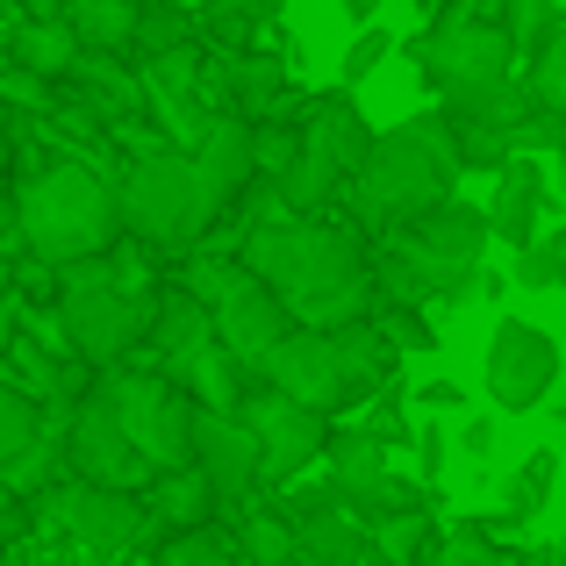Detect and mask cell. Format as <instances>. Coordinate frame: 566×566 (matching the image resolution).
<instances>
[{"label": "cell", "instance_id": "1", "mask_svg": "<svg viewBox=\"0 0 566 566\" xmlns=\"http://www.w3.org/2000/svg\"><path fill=\"white\" fill-rule=\"evenodd\" d=\"M237 265L259 287H273V302L302 331H331V323H352L374 308V259L345 222H316V216L244 222Z\"/></svg>", "mask_w": 566, "mask_h": 566}, {"label": "cell", "instance_id": "2", "mask_svg": "<svg viewBox=\"0 0 566 566\" xmlns=\"http://www.w3.org/2000/svg\"><path fill=\"white\" fill-rule=\"evenodd\" d=\"M14 237L36 265H80V259H108L123 244V216H115V180L94 172L86 158H51L29 166L14 180Z\"/></svg>", "mask_w": 566, "mask_h": 566}, {"label": "cell", "instance_id": "3", "mask_svg": "<svg viewBox=\"0 0 566 566\" xmlns=\"http://www.w3.org/2000/svg\"><path fill=\"white\" fill-rule=\"evenodd\" d=\"M352 208H359L366 230H395V222L423 216V208H438L444 193H459V137L452 123H444L438 108L409 115V123L395 129H374V144H366V158L352 166Z\"/></svg>", "mask_w": 566, "mask_h": 566}, {"label": "cell", "instance_id": "4", "mask_svg": "<svg viewBox=\"0 0 566 566\" xmlns=\"http://www.w3.org/2000/svg\"><path fill=\"white\" fill-rule=\"evenodd\" d=\"M115 216H123V237L144 251H187L208 230L180 144H166V137L137 144V158L115 172Z\"/></svg>", "mask_w": 566, "mask_h": 566}, {"label": "cell", "instance_id": "5", "mask_svg": "<svg viewBox=\"0 0 566 566\" xmlns=\"http://www.w3.org/2000/svg\"><path fill=\"white\" fill-rule=\"evenodd\" d=\"M51 316L65 331V352L80 366H94V374L123 366L144 345V302L108 280V259L51 265Z\"/></svg>", "mask_w": 566, "mask_h": 566}, {"label": "cell", "instance_id": "6", "mask_svg": "<svg viewBox=\"0 0 566 566\" xmlns=\"http://www.w3.org/2000/svg\"><path fill=\"white\" fill-rule=\"evenodd\" d=\"M366 144H374V123L359 115V101H352V86H337V94L308 101L302 115V144H294V166L280 172V201H287V216H316V208H331L337 193H345L352 166L366 158Z\"/></svg>", "mask_w": 566, "mask_h": 566}, {"label": "cell", "instance_id": "7", "mask_svg": "<svg viewBox=\"0 0 566 566\" xmlns=\"http://www.w3.org/2000/svg\"><path fill=\"white\" fill-rule=\"evenodd\" d=\"M180 287L216 316V345L230 352L237 366H251V374H259V359L273 352V337L294 331V316L273 302V287H259V280H251L237 259H222V251H201V259L180 273Z\"/></svg>", "mask_w": 566, "mask_h": 566}, {"label": "cell", "instance_id": "8", "mask_svg": "<svg viewBox=\"0 0 566 566\" xmlns=\"http://www.w3.org/2000/svg\"><path fill=\"white\" fill-rule=\"evenodd\" d=\"M43 510H51V524L65 531L80 553L94 559H123V553H151L166 531L151 524V510H144L137 488H94V481H65V488H43Z\"/></svg>", "mask_w": 566, "mask_h": 566}, {"label": "cell", "instance_id": "9", "mask_svg": "<svg viewBox=\"0 0 566 566\" xmlns=\"http://www.w3.org/2000/svg\"><path fill=\"white\" fill-rule=\"evenodd\" d=\"M101 387H108L115 409H123V430H129V444H137L144 473L187 467V452H193V401H187L180 380H172V374H123V366H108Z\"/></svg>", "mask_w": 566, "mask_h": 566}, {"label": "cell", "instance_id": "10", "mask_svg": "<svg viewBox=\"0 0 566 566\" xmlns=\"http://www.w3.org/2000/svg\"><path fill=\"white\" fill-rule=\"evenodd\" d=\"M57 452H65L72 481H94V488H144V481H151L144 459H137V444H129V430H123V409H115L108 387H80V395L65 401Z\"/></svg>", "mask_w": 566, "mask_h": 566}, {"label": "cell", "instance_id": "11", "mask_svg": "<svg viewBox=\"0 0 566 566\" xmlns=\"http://www.w3.org/2000/svg\"><path fill=\"white\" fill-rule=\"evenodd\" d=\"M323 459H331V473H323L331 495L345 502L359 524H374V516H387V510H416V502H430L423 481H409V473L387 467V444L366 423H331Z\"/></svg>", "mask_w": 566, "mask_h": 566}, {"label": "cell", "instance_id": "12", "mask_svg": "<svg viewBox=\"0 0 566 566\" xmlns=\"http://www.w3.org/2000/svg\"><path fill=\"white\" fill-rule=\"evenodd\" d=\"M230 416L251 430V438H259V488L302 481V473L323 459V438H331V416H316V409H302V401H287L280 387H265V380H251L244 401H237Z\"/></svg>", "mask_w": 566, "mask_h": 566}, {"label": "cell", "instance_id": "13", "mask_svg": "<svg viewBox=\"0 0 566 566\" xmlns=\"http://www.w3.org/2000/svg\"><path fill=\"white\" fill-rule=\"evenodd\" d=\"M409 57L423 65V86L438 101L495 86V80L516 72V51H510V36H502V22H430L423 36L409 43Z\"/></svg>", "mask_w": 566, "mask_h": 566}, {"label": "cell", "instance_id": "14", "mask_svg": "<svg viewBox=\"0 0 566 566\" xmlns=\"http://www.w3.org/2000/svg\"><path fill=\"white\" fill-rule=\"evenodd\" d=\"M553 380H559V345L538 331V323L502 316L495 337H488V366H481L488 401H495L502 416H524V409H538V401L553 395Z\"/></svg>", "mask_w": 566, "mask_h": 566}, {"label": "cell", "instance_id": "15", "mask_svg": "<svg viewBox=\"0 0 566 566\" xmlns=\"http://www.w3.org/2000/svg\"><path fill=\"white\" fill-rule=\"evenodd\" d=\"M187 467L208 481L216 510H244V502L259 495V438H251L237 416H222V409H193V452H187Z\"/></svg>", "mask_w": 566, "mask_h": 566}, {"label": "cell", "instance_id": "16", "mask_svg": "<svg viewBox=\"0 0 566 566\" xmlns=\"http://www.w3.org/2000/svg\"><path fill=\"white\" fill-rule=\"evenodd\" d=\"M187 172H193V193H201L208 222L244 201V187L259 180V172H251V123L244 115H208L201 137L187 144Z\"/></svg>", "mask_w": 566, "mask_h": 566}, {"label": "cell", "instance_id": "17", "mask_svg": "<svg viewBox=\"0 0 566 566\" xmlns=\"http://www.w3.org/2000/svg\"><path fill=\"white\" fill-rule=\"evenodd\" d=\"M251 380L280 387L287 401H302V409H316V416H345V387H337L331 337H323V331H302V323H294L287 337H273V352L259 359Z\"/></svg>", "mask_w": 566, "mask_h": 566}, {"label": "cell", "instance_id": "18", "mask_svg": "<svg viewBox=\"0 0 566 566\" xmlns=\"http://www.w3.org/2000/svg\"><path fill=\"white\" fill-rule=\"evenodd\" d=\"M481 216H488V237H502L510 251H524L531 237H538V222H545V172H538V158L531 151L502 158L495 193L481 201Z\"/></svg>", "mask_w": 566, "mask_h": 566}, {"label": "cell", "instance_id": "19", "mask_svg": "<svg viewBox=\"0 0 566 566\" xmlns=\"http://www.w3.org/2000/svg\"><path fill=\"white\" fill-rule=\"evenodd\" d=\"M144 345L158 352V374H180L201 345H216V316L172 280V287H158L151 302H144Z\"/></svg>", "mask_w": 566, "mask_h": 566}, {"label": "cell", "instance_id": "20", "mask_svg": "<svg viewBox=\"0 0 566 566\" xmlns=\"http://www.w3.org/2000/svg\"><path fill=\"white\" fill-rule=\"evenodd\" d=\"M331 366H337V387H345V409H359V401H374L387 380H395V359L401 352L387 345V337L374 331L366 316H352V323H331Z\"/></svg>", "mask_w": 566, "mask_h": 566}, {"label": "cell", "instance_id": "21", "mask_svg": "<svg viewBox=\"0 0 566 566\" xmlns=\"http://www.w3.org/2000/svg\"><path fill=\"white\" fill-rule=\"evenodd\" d=\"M57 86H72V94H80L108 129H123L129 115H144L137 72H129V57H115V51H80V57H72V72H65Z\"/></svg>", "mask_w": 566, "mask_h": 566}, {"label": "cell", "instance_id": "22", "mask_svg": "<svg viewBox=\"0 0 566 566\" xmlns=\"http://www.w3.org/2000/svg\"><path fill=\"white\" fill-rule=\"evenodd\" d=\"M222 72H230V115H244V123L287 115V65L273 51H222Z\"/></svg>", "mask_w": 566, "mask_h": 566}, {"label": "cell", "instance_id": "23", "mask_svg": "<svg viewBox=\"0 0 566 566\" xmlns=\"http://www.w3.org/2000/svg\"><path fill=\"white\" fill-rule=\"evenodd\" d=\"M72 57H80V36L65 29V14H22L8 29V65L14 72H36V80H65Z\"/></svg>", "mask_w": 566, "mask_h": 566}, {"label": "cell", "instance_id": "24", "mask_svg": "<svg viewBox=\"0 0 566 566\" xmlns=\"http://www.w3.org/2000/svg\"><path fill=\"white\" fill-rule=\"evenodd\" d=\"M144 510H151L158 531H193V524H216V495H208V481L193 467H172V473H151V481L137 488Z\"/></svg>", "mask_w": 566, "mask_h": 566}, {"label": "cell", "instance_id": "25", "mask_svg": "<svg viewBox=\"0 0 566 566\" xmlns=\"http://www.w3.org/2000/svg\"><path fill=\"white\" fill-rule=\"evenodd\" d=\"M172 380L187 387L193 409H222V416H230L237 401H244V387H251V366H237L222 345H201V352H193V359H187Z\"/></svg>", "mask_w": 566, "mask_h": 566}, {"label": "cell", "instance_id": "26", "mask_svg": "<svg viewBox=\"0 0 566 566\" xmlns=\"http://www.w3.org/2000/svg\"><path fill=\"white\" fill-rule=\"evenodd\" d=\"M65 29L80 36V51H115L129 57V36H137V0H57Z\"/></svg>", "mask_w": 566, "mask_h": 566}, {"label": "cell", "instance_id": "27", "mask_svg": "<svg viewBox=\"0 0 566 566\" xmlns=\"http://www.w3.org/2000/svg\"><path fill=\"white\" fill-rule=\"evenodd\" d=\"M237 566H294V524L280 510H237V538H230Z\"/></svg>", "mask_w": 566, "mask_h": 566}, {"label": "cell", "instance_id": "28", "mask_svg": "<svg viewBox=\"0 0 566 566\" xmlns=\"http://www.w3.org/2000/svg\"><path fill=\"white\" fill-rule=\"evenodd\" d=\"M172 43H201V14H193V0H137L129 57H137V51H172Z\"/></svg>", "mask_w": 566, "mask_h": 566}, {"label": "cell", "instance_id": "29", "mask_svg": "<svg viewBox=\"0 0 566 566\" xmlns=\"http://www.w3.org/2000/svg\"><path fill=\"white\" fill-rule=\"evenodd\" d=\"M430 538H438V524H430V502L374 516V559H380V566H416Z\"/></svg>", "mask_w": 566, "mask_h": 566}, {"label": "cell", "instance_id": "30", "mask_svg": "<svg viewBox=\"0 0 566 566\" xmlns=\"http://www.w3.org/2000/svg\"><path fill=\"white\" fill-rule=\"evenodd\" d=\"M553 473H559V452H553V444H538V452L502 481V524H531V516L545 510V495H553Z\"/></svg>", "mask_w": 566, "mask_h": 566}, {"label": "cell", "instance_id": "31", "mask_svg": "<svg viewBox=\"0 0 566 566\" xmlns=\"http://www.w3.org/2000/svg\"><path fill=\"white\" fill-rule=\"evenodd\" d=\"M151 566H237L222 524H193V531H166L151 545Z\"/></svg>", "mask_w": 566, "mask_h": 566}, {"label": "cell", "instance_id": "32", "mask_svg": "<svg viewBox=\"0 0 566 566\" xmlns=\"http://www.w3.org/2000/svg\"><path fill=\"white\" fill-rule=\"evenodd\" d=\"M366 323H374V331H380L395 352H409V359L438 352V331H430V308H416V302H374V308H366Z\"/></svg>", "mask_w": 566, "mask_h": 566}, {"label": "cell", "instance_id": "33", "mask_svg": "<svg viewBox=\"0 0 566 566\" xmlns=\"http://www.w3.org/2000/svg\"><path fill=\"white\" fill-rule=\"evenodd\" d=\"M416 566H510V553L488 538V524H459V531H444V538H430Z\"/></svg>", "mask_w": 566, "mask_h": 566}, {"label": "cell", "instance_id": "34", "mask_svg": "<svg viewBox=\"0 0 566 566\" xmlns=\"http://www.w3.org/2000/svg\"><path fill=\"white\" fill-rule=\"evenodd\" d=\"M524 86H531V101H538V108L566 115V22H559L553 36H545L538 51L524 57Z\"/></svg>", "mask_w": 566, "mask_h": 566}, {"label": "cell", "instance_id": "35", "mask_svg": "<svg viewBox=\"0 0 566 566\" xmlns=\"http://www.w3.org/2000/svg\"><path fill=\"white\" fill-rule=\"evenodd\" d=\"M553 29H559V0H502V36H510L516 65H524Z\"/></svg>", "mask_w": 566, "mask_h": 566}, {"label": "cell", "instance_id": "36", "mask_svg": "<svg viewBox=\"0 0 566 566\" xmlns=\"http://www.w3.org/2000/svg\"><path fill=\"white\" fill-rule=\"evenodd\" d=\"M36 430H43V401H29L14 380H0V467H8Z\"/></svg>", "mask_w": 566, "mask_h": 566}, {"label": "cell", "instance_id": "37", "mask_svg": "<svg viewBox=\"0 0 566 566\" xmlns=\"http://www.w3.org/2000/svg\"><path fill=\"white\" fill-rule=\"evenodd\" d=\"M516 287H566V230L531 237L516 251Z\"/></svg>", "mask_w": 566, "mask_h": 566}, {"label": "cell", "instance_id": "38", "mask_svg": "<svg viewBox=\"0 0 566 566\" xmlns=\"http://www.w3.org/2000/svg\"><path fill=\"white\" fill-rule=\"evenodd\" d=\"M387 51H395V36H387L380 22H366L359 36H352V51H345V86H366L387 65Z\"/></svg>", "mask_w": 566, "mask_h": 566}, {"label": "cell", "instance_id": "39", "mask_svg": "<svg viewBox=\"0 0 566 566\" xmlns=\"http://www.w3.org/2000/svg\"><path fill=\"white\" fill-rule=\"evenodd\" d=\"M51 94H57V86L51 80H36V72H0V101H8V115H36V123H43V115H51Z\"/></svg>", "mask_w": 566, "mask_h": 566}, {"label": "cell", "instance_id": "40", "mask_svg": "<svg viewBox=\"0 0 566 566\" xmlns=\"http://www.w3.org/2000/svg\"><path fill=\"white\" fill-rule=\"evenodd\" d=\"M488 444H495V423H488V416L459 430V452H467V459H488Z\"/></svg>", "mask_w": 566, "mask_h": 566}, {"label": "cell", "instance_id": "41", "mask_svg": "<svg viewBox=\"0 0 566 566\" xmlns=\"http://www.w3.org/2000/svg\"><path fill=\"white\" fill-rule=\"evenodd\" d=\"M8 172H14V115L0 101V187H8Z\"/></svg>", "mask_w": 566, "mask_h": 566}, {"label": "cell", "instance_id": "42", "mask_svg": "<svg viewBox=\"0 0 566 566\" xmlns=\"http://www.w3.org/2000/svg\"><path fill=\"white\" fill-rule=\"evenodd\" d=\"M467 401V387H452V380H430L423 387V409H459Z\"/></svg>", "mask_w": 566, "mask_h": 566}, {"label": "cell", "instance_id": "43", "mask_svg": "<svg viewBox=\"0 0 566 566\" xmlns=\"http://www.w3.org/2000/svg\"><path fill=\"white\" fill-rule=\"evenodd\" d=\"M14 308H22V302H14L8 273H0V352H8V337H14Z\"/></svg>", "mask_w": 566, "mask_h": 566}, {"label": "cell", "instance_id": "44", "mask_svg": "<svg viewBox=\"0 0 566 566\" xmlns=\"http://www.w3.org/2000/svg\"><path fill=\"white\" fill-rule=\"evenodd\" d=\"M14 516H22V502H14V495H8V481H0V538L14 531Z\"/></svg>", "mask_w": 566, "mask_h": 566}, {"label": "cell", "instance_id": "45", "mask_svg": "<svg viewBox=\"0 0 566 566\" xmlns=\"http://www.w3.org/2000/svg\"><path fill=\"white\" fill-rule=\"evenodd\" d=\"M0 251H22V237H14V216H8V201H0Z\"/></svg>", "mask_w": 566, "mask_h": 566}, {"label": "cell", "instance_id": "46", "mask_svg": "<svg viewBox=\"0 0 566 566\" xmlns=\"http://www.w3.org/2000/svg\"><path fill=\"white\" fill-rule=\"evenodd\" d=\"M345 14H352V22L366 29V22H374V14H380V0H345Z\"/></svg>", "mask_w": 566, "mask_h": 566}, {"label": "cell", "instance_id": "47", "mask_svg": "<svg viewBox=\"0 0 566 566\" xmlns=\"http://www.w3.org/2000/svg\"><path fill=\"white\" fill-rule=\"evenodd\" d=\"M545 559H553V566H566V531H559V545H553V553H545Z\"/></svg>", "mask_w": 566, "mask_h": 566}, {"label": "cell", "instance_id": "48", "mask_svg": "<svg viewBox=\"0 0 566 566\" xmlns=\"http://www.w3.org/2000/svg\"><path fill=\"white\" fill-rule=\"evenodd\" d=\"M559 180H566V144H559Z\"/></svg>", "mask_w": 566, "mask_h": 566}, {"label": "cell", "instance_id": "49", "mask_svg": "<svg viewBox=\"0 0 566 566\" xmlns=\"http://www.w3.org/2000/svg\"><path fill=\"white\" fill-rule=\"evenodd\" d=\"M559 423H566V401H559Z\"/></svg>", "mask_w": 566, "mask_h": 566}, {"label": "cell", "instance_id": "50", "mask_svg": "<svg viewBox=\"0 0 566 566\" xmlns=\"http://www.w3.org/2000/svg\"><path fill=\"white\" fill-rule=\"evenodd\" d=\"M423 8H438V0H423Z\"/></svg>", "mask_w": 566, "mask_h": 566}, {"label": "cell", "instance_id": "51", "mask_svg": "<svg viewBox=\"0 0 566 566\" xmlns=\"http://www.w3.org/2000/svg\"><path fill=\"white\" fill-rule=\"evenodd\" d=\"M0 566H8V553H0Z\"/></svg>", "mask_w": 566, "mask_h": 566}]
</instances>
